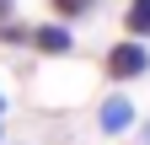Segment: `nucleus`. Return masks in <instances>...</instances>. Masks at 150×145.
Returning a JSON list of instances; mask_svg holds the SVG:
<instances>
[{
	"instance_id": "423d86ee",
	"label": "nucleus",
	"mask_w": 150,
	"mask_h": 145,
	"mask_svg": "<svg viewBox=\"0 0 150 145\" xmlns=\"http://www.w3.org/2000/svg\"><path fill=\"white\" fill-rule=\"evenodd\" d=\"M11 16H16V0H0V27H6Z\"/></svg>"
},
{
	"instance_id": "6e6552de",
	"label": "nucleus",
	"mask_w": 150,
	"mask_h": 145,
	"mask_svg": "<svg viewBox=\"0 0 150 145\" xmlns=\"http://www.w3.org/2000/svg\"><path fill=\"white\" fill-rule=\"evenodd\" d=\"M0 113H6V97H0Z\"/></svg>"
},
{
	"instance_id": "20e7f679",
	"label": "nucleus",
	"mask_w": 150,
	"mask_h": 145,
	"mask_svg": "<svg viewBox=\"0 0 150 145\" xmlns=\"http://www.w3.org/2000/svg\"><path fill=\"white\" fill-rule=\"evenodd\" d=\"M123 27H129V38H150V0H129V11H123Z\"/></svg>"
},
{
	"instance_id": "f257e3e1",
	"label": "nucleus",
	"mask_w": 150,
	"mask_h": 145,
	"mask_svg": "<svg viewBox=\"0 0 150 145\" xmlns=\"http://www.w3.org/2000/svg\"><path fill=\"white\" fill-rule=\"evenodd\" d=\"M145 70H150V54H145L139 38H123V43L107 48V75H112V81H139Z\"/></svg>"
},
{
	"instance_id": "7ed1b4c3",
	"label": "nucleus",
	"mask_w": 150,
	"mask_h": 145,
	"mask_svg": "<svg viewBox=\"0 0 150 145\" xmlns=\"http://www.w3.org/2000/svg\"><path fill=\"white\" fill-rule=\"evenodd\" d=\"M97 124H102L107 134H123L129 124H134V102H129V97H107L102 113H97Z\"/></svg>"
},
{
	"instance_id": "39448f33",
	"label": "nucleus",
	"mask_w": 150,
	"mask_h": 145,
	"mask_svg": "<svg viewBox=\"0 0 150 145\" xmlns=\"http://www.w3.org/2000/svg\"><path fill=\"white\" fill-rule=\"evenodd\" d=\"M102 0H48V11L54 16H86V11H97Z\"/></svg>"
},
{
	"instance_id": "f03ea898",
	"label": "nucleus",
	"mask_w": 150,
	"mask_h": 145,
	"mask_svg": "<svg viewBox=\"0 0 150 145\" xmlns=\"http://www.w3.org/2000/svg\"><path fill=\"white\" fill-rule=\"evenodd\" d=\"M27 43L38 48V54H70V27H59V22H43V27H32L27 32Z\"/></svg>"
},
{
	"instance_id": "0eeeda50",
	"label": "nucleus",
	"mask_w": 150,
	"mask_h": 145,
	"mask_svg": "<svg viewBox=\"0 0 150 145\" xmlns=\"http://www.w3.org/2000/svg\"><path fill=\"white\" fill-rule=\"evenodd\" d=\"M139 134H145V140H150V124H145V129H139Z\"/></svg>"
}]
</instances>
